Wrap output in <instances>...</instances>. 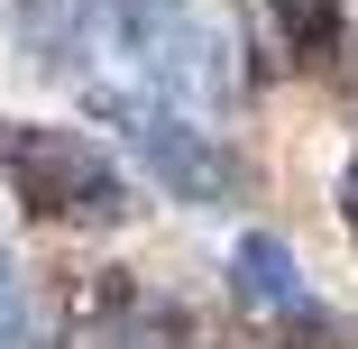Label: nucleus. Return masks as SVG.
<instances>
[{"label": "nucleus", "instance_id": "1", "mask_svg": "<svg viewBox=\"0 0 358 349\" xmlns=\"http://www.w3.org/2000/svg\"><path fill=\"white\" fill-rule=\"evenodd\" d=\"M92 120L148 166V184L166 202H184V212H230V202H248L239 148L221 129H202V111L166 101L157 83H92Z\"/></svg>", "mask_w": 358, "mask_h": 349}, {"label": "nucleus", "instance_id": "2", "mask_svg": "<svg viewBox=\"0 0 358 349\" xmlns=\"http://www.w3.org/2000/svg\"><path fill=\"white\" fill-rule=\"evenodd\" d=\"M0 175L28 202L37 221H64V230H120L138 212V184L129 166L83 129H46V120H0Z\"/></svg>", "mask_w": 358, "mask_h": 349}, {"label": "nucleus", "instance_id": "3", "mask_svg": "<svg viewBox=\"0 0 358 349\" xmlns=\"http://www.w3.org/2000/svg\"><path fill=\"white\" fill-rule=\"evenodd\" d=\"M92 28H101L166 101H184V111L230 101L221 37H211V19L193 10V0H92Z\"/></svg>", "mask_w": 358, "mask_h": 349}, {"label": "nucleus", "instance_id": "4", "mask_svg": "<svg viewBox=\"0 0 358 349\" xmlns=\"http://www.w3.org/2000/svg\"><path fill=\"white\" fill-rule=\"evenodd\" d=\"M230 294H239V313H257V331H275V349H349V322L303 285L294 248L275 230H248L230 248Z\"/></svg>", "mask_w": 358, "mask_h": 349}, {"label": "nucleus", "instance_id": "5", "mask_svg": "<svg viewBox=\"0 0 358 349\" xmlns=\"http://www.w3.org/2000/svg\"><path fill=\"white\" fill-rule=\"evenodd\" d=\"M266 28L294 74H331L349 55V0H266Z\"/></svg>", "mask_w": 358, "mask_h": 349}, {"label": "nucleus", "instance_id": "6", "mask_svg": "<svg viewBox=\"0 0 358 349\" xmlns=\"http://www.w3.org/2000/svg\"><path fill=\"white\" fill-rule=\"evenodd\" d=\"M0 349H28V285H19L10 239H0Z\"/></svg>", "mask_w": 358, "mask_h": 349}, {"label": "nucleus", "instance_id": "7", "mask_svg": "<svg viewBox=\"0 0 358 349\" xmlns=\"http://www.w3.org/2000/svg\"><path fill=\"white\" fill-rule=\"evenodd\" d=\"M340 221H349V239H358V157H349V175H340Z\"/></svg>", "mask_w": 358, "mask_h": 349}, {"label": "nucleus", "instance_id": "8", "mask_svg": "<svg viewBox=\"0 0 358 349\" xmlns=\"http://www.w3.org/2000/svg\"><path fill=\"white\" fill-rule=\"evenodd\" d=\"M10 10H19V28H28V19H37V10H46V0H10Z\"/></svg>", "mask_w": 358, "mask_h": 349}]
</instances>
